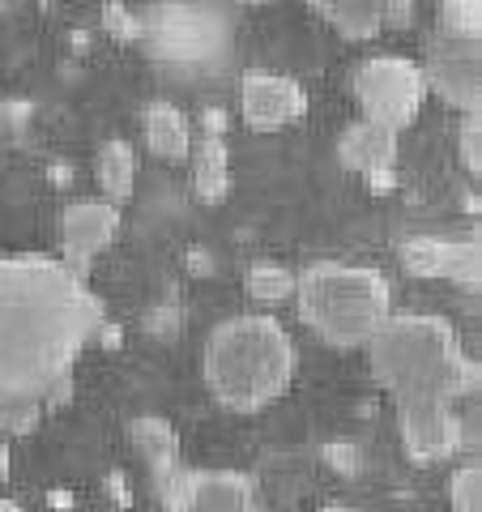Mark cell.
I'll use <instances>...</instances> for the list:
<instances>
[{
  "label": "cell",
  "mask_w": 482,
  "mask_h": 512,
  "mask_svg": "<svg viewBox=\"0 0 482 512\" xmlns=\"http://www.w3.org/2000/svg\"><path fill=\"white\" fill-rule=\"evenodd\" d=\"M342 39H376L384 30V0H316L312 5Z\"/></svg>",
  "instance_id": "17"
},
{
  "label": "cell",
  "mask_w": 482,
  "mask_h": 512,
  "mask_svg": "<svg viewBox=\"0 0 482 512\" xmlns=\"http://www.w3.org/2000/svg\"><path fill=\"white\" fill-rule=\"evenodd\" d=\"M372 376L384 393L406 406H453L478 389V363L461 346L457 329L431 312H401L367 342Z\"/></svg>",
  "instance_id": "2"
},
{
  "label": "cell",
  "mask_w": 482,
  "mask_h": 512,
  "mask_svg": "<svg viewBox=\"0 0 482 512\" xmlns=\"http://www.w3.org/2000/svg\"><path fill=\"white\" fill-rule=\"evenodd\" d=\"M355 99L363 107V120L384 124L401 133L419 120L423 99H427V82L419 73V60L410 56H367L355 69Z\"/></svg>",
  "instance_id": "6"
},
{
  "label": "cell",
  "mask_w": 482,
  "mask_h": 512,
  "mask_svg": "<svg viewBox=\"0 0 482 512\" xmlns=\"http://www.w3.org/2000/svg\"><path fill=\"white\" fill-rule=\"evenodd\" d=\"M461 163L470 175L482 171V116H465L461 120Z\"/></svg>",
  "instance_id": "22"
},
{
  "label": "cell",
  "mask_w": 482,
  "mask_h": 512,
  "mask_svg": "<svg viewBox=\"0 0 482 512\" xmlns=\"http://www.w3.org/2000/svg\"><path fill=\"white\" fill-rule=\"evenodd\" d=\"M141 124H146V146L154 158H163V163H188L192 124L180 107L167 103V99H154L146 107V116H141Z\"/></svg>",
  "instance_id": "14"
},
{
  "label": "cell",
  "mask_w": 482,
  "mask_h": 512,
  "mask_svg": "<svg viewBox=\"0 0 482 512\" xmlns=\"http://www.w3.org/2000/svg\"><path fill=\"white\" fill-rule=\"evenodd\" d=\"M94 180L103 188V201L120 205L133 197V184H137V154L128 141H103L99 154H94Z\"/></svg>",
  "instance_id": "18"
},
{
  "label": "cell",
  "mask_w": 482,
  "mask_h": 512,
  "mask_svg": "<svg viewBox=\"0 0 482 512\" xmlns=\"http://www.w3.org/2000/svg\"><path fill=\"white\" fill-rule=\"evenodd\" d=\"M303 111H308V94L295 77L269 69H252L239 77V116L252 133H278V128L299 120Z\"/></svg>",
  "instance_id": "8"
},
{
  "label": "cell",
  "mask_w": 482,
  "mask_h": 512,
  "mask_svg": "<svg viewBox=\"0 0 482 512\" xmlns=\"http://www.w3.org/2000/svg\"><path fill=\"white\" fill-rule=\"evenodd\" d=\"M128 431H133V444H137V453L146 457L154 483H163V478H171V474L184 470L180 436H175V427H171L167 419H154V414H146V419H137Z\"/></svg>",
  "instance_id": "15"
},
{
  "label": "cell",
  "mask_w": 482,
  "mask_h": 512,
  "mask_svg": "<svg viewBox=\"0 0 482 512\" xmlns=\"http://www.w3.org/2000/svg\"><path fill=\"white\" fill-rule=\"evenodd\" d=\"M419 73L427 82V94H440L461 116H478L482 107V43L478 39H453L436 30L423 47Z\"/></svg>",
  "instance_id": "7"
},
{
  "label": "cell",
  "mask_w": 482,
  "mask_h": 512,
  "mask_svg": "<svg viewBox=\"0 0 482 512\" xmlns=\"http://www.w3.org/2000/svg\"><path fill=\"white\" fill-rule=\"evenodd\" d=\"M231 18L218 5H158L141 18V43L171 69H214L231 52Z\"/></svg>",
  "instance_id": "5"
},
{
  "label": "cell",
  "mask_w": 482,
  "mask_h": 512,
  "mask_svg": "<svg viewBox=\"0 0 482 512\" xmlns=\"http://www.w3.org/2000/svg\"><path fill=\"white\" fill-rule=\"evenodd\" d=\"M448 500H453V512H482V470L457 466L453 483H448Z\"/></svg>",
  "instance_id": "21"
},
{
  "label": "cell",
  "mask_w": 482,
  "mask_h": 512,
  "mask_svg": "<svg viewBox=\"0 0 482 512\" xmlns=\"http://www.w3.org/2000/svg\"><path fill=\"white\" fill-rule=\"evenodd\" d=\"M337 158H342V167L376 180V175H384L393 167L397 133L384 124H372V120H355V124L342 128V137H337Z\"/></svg>",
  "instance_id": "13"
},
{
  "label": "cell",
  "mask_w": 482,
  "mask_h": 512,
  "mask_svg": "<svg viewBox=\"0 0 482 512\" xmlns=\"http://www.w3.org/2000/svg\"><path fill=\"white\" fill-rule=\"evenodd\" d=\"M436 30L440 35H453V39H478L482 43V5L478 0H444Z\"/></svg>",
  "instance_id": "20"
},
{
  "label": "cell",
  "mask_w": 482,
  "mask_h": 512,
  "mask_svg": "<svg viewBox=\"0 0 482 512\" xmlns=\"http://www.w3.org/2000/svg\"><path fill=\"white\" fill-rule=\"evenodd\" d=\"M120 231V205L111 201H73L60 218V248L64 256L60 261L73 269V274L86 278L90 261L99 252L111 248V239Z\"/></svg>",
  "instance_id": "10"
},
{
  "label": "cell",
  "mask_w": 482,
  "mask_h": 512,
  "mask_svg": "<svg viewBox=\"0 0 482 512\" xmlns=\"http://www.w3.org/2000/svg\"><path fill=\"white\" fill-rule=\"evenodd\" d=\"M201 376L227 410H265L291 389L295 342L273 316H231L205 338Z\"/></svg>",
  "instance_id": "3"
},
{
  "label": "cell",
  "mask_w": 482,
  "mask_h": 512,
  "mask_svg": "<svg viewBox=\"0 0 482 512\" xmlns=\"http://www.w3.org/2000/svg\"><path fill=\"white\" fill-rule=\"evenodd\" d=\"M295 308L320 342L355 350L372 342L393 316V286L372 265L320 261L295 274Z\"/></svg>",
  "instance_id": "4"
},
{
  "label": "cell",
  "mask_w": 482,
  "mask_h": 512,
  "mask_svg": "<svg viewBox=\"0 0 482 512\" xmlns=\"http://www.w3.org/2000/svg\"><path fill=\"white\" fill-rule=\"evenodd\" d=\"M99 325V299L64 261L43 252L0 256V423L26 431L60 406Z\"/></svg>",
  "instance_id": "1"
},
{
  "label": "cell",
  "mask_w": 482,
  "mask_h": 512,
  "mask_svg": "<svg viewBox=\"0 0 482 512\" xmlns=\"http://www.w3.org/2000/svg\"><path fill=\"white\" fill-rule=\"evenodd\" d=\"M397 427L410 461H444L465 444V423L453 406H406L397 410Z\"/></svg>",
  "instance_id": "11"
},
{
  "label": "cell",
  "mask_w": 482,
  "mask_h": 512,
  "mask_svg": "<svg viewBox=\"0 0 482 512\" xmlns=\"http://www.w3.org/2000/svg\"><path fill=\"white\" fill-rule=\"evenodd\" d=\"M406 274L414 278H444L457 286H478L482 278V252L478 239H440V235H419L397 248Z\"/></svg>",
  "instance_id": "9"
},
{
  "label": "cell",
  "mask_w": 482,
  "mask_h": 512,
  "mask_svg": "<svg viewBox=\"0 0 482 512\" xmlns=\"http://www.w3.org/2000/svg\"><path fill=\"white\" fill-rule=\"evenodd\" d=\"M5 478H9V444L0 436V487H5Z\"/></svg>",
  "instance_id": "24"
},
{
  "label": "cell",
  "mask_w": 482,
  "mask_h": 512,
  "mask_svg": "<svg viewBox=\"0 0 482 512\" xmlns=\"http://www.w3.org/2000/svg\"><path fill=\"white\" fill-rule=\"evenodd\" d=\"M175 512H256L252 478L235 470H192Z\"/></svg>",
  "instance_id": "12"
},
{
  "label": "cell",
  "mask_w": 482,
  "mask_h": 512,
  "mask_svg": "<svg viewBox=\"0 0 482 512\" xmlns=\"http://www.w3.org/2000/svg\"><path fill=\"white\" fill-rule=\"evenodd\" d=\"M244 282H248V295L256 303H286V299H295V274L286 265L256 261Z\"/></svg>",
  "instance_id": "19"
},
{
  "label": "cell",
  "mask_w": 482,
  "mask_h": 512,
  "mask_svg": "<svg viewBox=\"0 0 482 512\" xmlns=\"http://www.w3.org/2000/svg\"><path fill=\"white\" fill-rule=\"evenodd\" d=\"M419 18V9H414V0H384V26H414Z\"/></svg>",
  "instance_id": "23"
},
{
  "label": "cell",
  "mask_w": 482,
  "mask_h": 512,
  "mask_svg": "<svg viewBox=\"0 0 482 512\" xmlns=\"http://www.w3.org/2000/svg\"><path fill=\"white\" fill-rule=\"evenodd\" d=\"M192 188L205 205H222L231 192V158H227V141L222 137H201L192 141Z\"/></svg>",
  "instance_id": "16"
},
{
  "label": "cell",
  "mask_w": 482,
  "mask_h": 512,
  "mask_svg": "<svg viewBox=\"0 0 482 512\" xmlns=\"http://www.w3.org/2000/svg\"><path fill=\"white\" fill-rule=\"evenodd\" d=\"M0 512H26L18 500H0Z\"/></svg>",
  "instance_id": "25"
}]
</instances>
